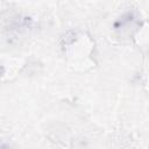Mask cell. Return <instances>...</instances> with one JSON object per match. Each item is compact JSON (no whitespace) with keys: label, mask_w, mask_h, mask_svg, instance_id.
<instances>
[{"label":"cell","mask_w":149,"mask_h":149,"mask_svg":"<svg viewBox=\"0 0 149 149\" xmlns=\"http://www.w3.org/2000/svg\"><path fill=\"white\" fill-rule=\"evenodd\" d=\"M33 29V20L20 13L9 14L3 23V30L10 41H21L29 36Z\"/></svg>","instance_id":"cell-1"},{"label":"cell","mask_w":149,"mask_h":149,"mask_svg":"<svg viewBox=\"0 0 149 149\" xmlns=\"http://www.w3.org/2000/svg\"><path fill=\"white\" fill-rule=\"evenodd\" d=\"M136 24H137V16H136L134 13L128 12V13L123 14V15L115 22L114 27H115V29H116L120 34H122V35H123V34L129 35V34H130V30L136 29V28H135Z\"/></svg>","instance_id":"cell-2"},{"label":"cell","mask_w":149,"mask_h":149,"mask_svg":"<svg viewBox=\"0 0 149 149\" xmlns=\"http://www.w3.org/2000/svg\"><path fill=\"white\" fill-rule=\"evenodd\" d=\"M3 72H5V69H3V66H2L1 63H0V77L3 74Z\"/></svg>","instance_id":"cell-3"}]
</instances>
